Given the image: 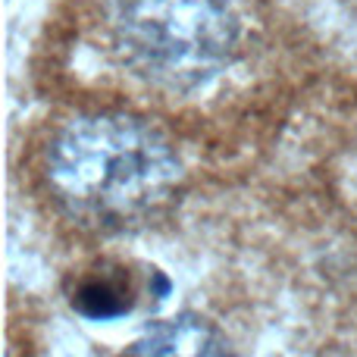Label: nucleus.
I'll return each mask as SVG.
<instances>
[{"mask_svg": "<svg viewBox=\"0 0 357 357\" xmlns=\"http://www.w3.org/2000/svg\"><path fill=\"white\" fill-rule=\"evenodd\" d=\"M44 185L79 229L123 235L160 220L178 201L185 163L154 123L94 110L66 119L50 135Z\"/></svg>", "mask_w": 357, "mask_h": 357, "instance_id": "1", "label": "nucleus"}, {"mask_svg": "<svg viewBox=\"0 0 357 357\" xmlns=\"http://www.w3.org/2000/svg\"><path fill=\"white\" fill-rule=\"evenodd\" d=\"M116 60L169 94L210 85L238 54V16L229 0H100Z\"/></svg>", "mask_w": 357, "mask_h": 357, "instance_id": "2", "label": "nucleus"}, {"mask_svg": "<svg viewBox=\"0 0 357 357\" xmlns=\"http://www.w3.org/2000/svg\"><path fill=\"white\" fill-rule=\"evenodd\" d=\"M123 357H238L232 342L201 314H176L148 326Z\"/></svg>", "mask_w": 357, "mask_h": 357, "instance_id": "3", "label": "nucleus"}, {"mask_svg": "<svg viewBox=\"0 0 357 357\" xmlns=\"http://www.w3.org/2000/svg\"><path fill=\"white\" fill-rule=\"evenodd\" d=\"M138 304L132 273L123 266L100 264L75 276L69 289V307L88 323H116L129 317Z\"/></svg>", "mask_w": 357, "mask_h": 357, "instance_id": "4", "label": "nucleus"}]
</instances>
